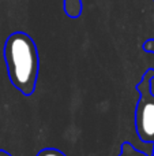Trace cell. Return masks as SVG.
Listing matches in <instances>:
<instances>
[{
    "label": "cell",
    "instance_id": "cell-1",
    "mask_svg": "<svg viewBox=\"0 0 154 156\" xmlns=\"http://www.w3.org/2000/svg\"><path fill=\"white\" fill-rule=\"evenodd\" d=\"M10 81L22 94L30 96L38 77V55L33 40L25 33H14L4 48Z\"/></svg>",
    "mask_w": 154,
    "mask_h": 156
},
{
    "label": "cell",
    "instance_id": "cell-2",
    "mask_svg": "<svg viewBox=\"0 0 154 156\" xmlns=\"http://www.w3.org/2000/svg\"><path fill=\"white\" fill-rule=\"evenodd\" d=\"M136 132L146 143L154 138V101L141 100L136 110Z\"/></svg>",
    "mask_w": 154,
    "mask_h": 156
},
{
    "label": "cell",
    "instance_id": "cell-3",
    "mask_svg": "<svg viewBox=\"0 0 154 156\" xmlns=\"http://www.w3.org/2000/svg\"><path fill=\"white\" fill-rule=\"evenodd\" d=\"M119 156H147V155L145 154L143 151H139V149H136L131 143H128V141H124V143L122 144V147H120V154H119Z\"/></svg>",
    "mask_w": 154,
    "mask_h": 156
},
{
    "label": "cell",
    "instance_id": "cell-4",
    "mask_svg": "<svg viewBox=\"0 0 154 156\" xmlns=\"http://www.w3.org/2000/svg\"><path fill=\"white\" fill-rule=\"evenodd\" d=\"M64 8L68 15L78 16L81 14V0H65Z\"/></svg>",
    "mask_w": 154,
    "mask_h": 156
},
{
    "label": "cell",
    "instance_id": "cell-5",
    "mask_svg": "<svg viewBox=\"0 0 154 156\" xmlns=\"http://www.w3.org/2000/svg\"><path fill=\"white\" fill-rule=\"evenodd\" d=\"M35 156H67V155H65L64 152H62L60 149H56V148H44Z\"/></svg>",
    "mask_w": 154,
    "mask_h": 156
},
{
    "label": "cell",
    "instance_id": "cell-6",
    "mask_svg": "<svg viewBox=\"0 0 154 156\" xmlns=\"http://www.w3.org/2000/svg\"><path fill=\"white\" fill-rule=\"evenodd\" d=\"M0 156H12V155H11L10 152L4 151V149H0Z\"/></svg>",
    "mask_w": 154,
    "mask_h": 156
}]
</instances>
